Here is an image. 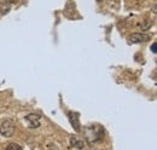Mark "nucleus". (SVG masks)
Returning a JSON list of instances; mask_svg holds the SVG:
<instances>
[{
	"instance_id": "6e6552de",
	"label": "nucleus",
	"mask_w": 157,
	"mask_h": 150,
	"mask_svg": "<svg viewBox=\"0 0 157 150\" xmlns=\"http://www.w3.org/2000/svg\"><path fill=\"white\" fill-rule=\"evenodd\" d=\"M152 52H154V53H156V42H154V44H152Z\"/></svg>"
},
{
	"instance_id": "20e7f679",
	"label": "nucleus",
	"mask_w": 157,
	"mask_h": 150,
	"mask_svg": "<svg viewBox=\"0 0 157 150\" xmlns=\"http://www.w3.org/2000/svg\"><path fill=\"white\" fill-rule=\"evenodd\" d=\"M24 119L29 122V127L30 128H36V127L40 126V116L38 114H28Z\"/></svg>"
},
{
	"instance_id": "f257e3e1",
	"label": "nucleus",
	"mask_w": 157,
	"mask_h": 150,
	"mask_svg": "<svg viewBox=\"0 0 157 150\" xmlns=\"http://www.w3.org/2000/svg\"><path fill=\"white\" fill-rule=\"evenodd\" d=\"M83 136L86 138V140L92 144V143H97L100 142L104 138V128L100 125H90L86 126L83 130Z\"/></svg>"
},
{
	"instance_id": "7ed1b4c3",
	"label": "nucleus",
	"mask_w": 157,
	"mask_h": 150,
	"mask_svg": "<svg viewBox=\"0 0 157 150\" xmlns=\"http://www.w3.org/2000/svg\"><path fill=\"white\" fill-rule=\"evenodd\" d=\"M68 115V119L73 126V128L75 130L76 132H80L81 128H80V120H78V112H67Z\"/></svg>"
},
{
	"instance_id": "f03ea898",
	"label": "nucleus",
	"mask_w": 157,
	"mask_h": 150,
	"mask_svg": "<svg viewBox=\"0 0 157 150\" xmlns=\"http://www.w3.org/2000/svg\"><path fill=\"white\" fill-rule=\"evenodd\" d=\"M15 130H16V127H15V124H13V121L12 120H5V121H2L1 122V125H0V134L2 136V137H12L13 136V133H15Z\"/></svg>"
},
{
	"instance_id": "39448f33",
	"label": "nucleus",
	"mask_w": 157,
	"mask_h": 150,
	"mask_svg": "<svg viewBox=\"0 0 157 150\" xmlns=\"http://www.w3.org/2000/svg\"><path fill=\"white\" fill-rule=\"evenodd\" d=\"M150 35L149 34H145V33H133L129 39H131V42H145L147 40H150Z\"/></svg>"
},
{
	"instance_id": "0eeeda50",
	"label": "nucleus",
	"mask_w": 157,
	"mask_h": 150,
	"mask_svg": "<svg viewBox=\"0 0 157 150\" xmlns=\"http://www.w3.org/2000/svg\"><path fill=\"white\" fill-rule=\"evenodd\" d=\"M6 150H23V148L21 147L20 144H17V143H10L6 147Z\"/></svg>"
},
{
	"instance_id": "423d86ee",
	"label": "nucleus",
	"mask_w": 157,
	"mask_h": 150,
	"mask_svg": "<svg viewBox=\"0 0 157 150\" xmlns=\"http://www.w3.org/2000/svg\"><path fill=\"white\" fill-rule=\"evenodd\" d=\"M70 145L78 149H83V142L81 139H78L76 137H71L70 138Z\"/></svg>"
},
{
	"instance_id": "1a4fd4ad",
	"label": "nucleus",
	"mask_w": 157,
	"mask_h": 150,
	"mask_svg": "<svg viewBox=\"0 0 157 150\" xmlns=\"http://www.w3.org/2000/svg\"><path fill=\"white\" fill-rule=\"evenodd\" d=\"M97 1H98V2H100V1H103V0H97Z\"/></svg>"
}]
</instances>
